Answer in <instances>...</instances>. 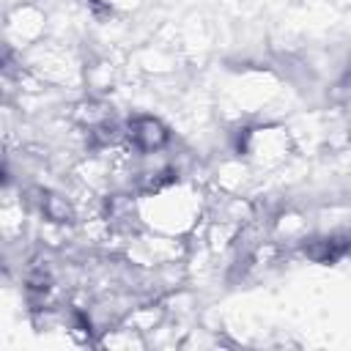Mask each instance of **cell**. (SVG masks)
<instances>
[{
  "mask_svg": "<svg viewBox=\"0 0 351 351\" xmlns=\"http://www.w3.org/2000/svg\"><path fill=\"white\" fill-rule=\"evenodd\" d=\"M132 140L140 148H156V145L165 143V129L154 118H137L132 123Z\"/></svg>",
  "mask_w": 351,
  "mask_h": 351,
  "instance_id": "obj_1",
  "label": "cell"
}]
</instances>
